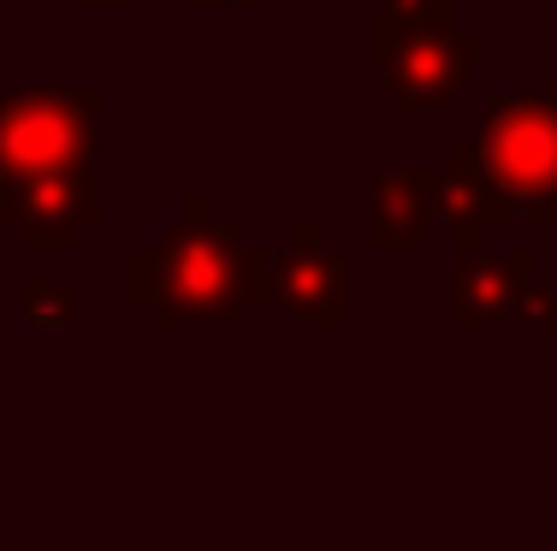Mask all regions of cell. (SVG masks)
<instances>
[{"label":"cell","instance_id":"obj_9","mask_svg":"<svg viewBox=\"0 0 557 551\" xmlns=\"http://www.w3.org/2000/svg\"><path fill=\"white\" fill-rule=\"evenodd\" d=\"M528 273H534V249H516L510 261L462 255V267H457V314L462 321H493V314L522 309Z\"/></svg>","mask_w":557,"mask_h":551},{"label":"cell","instance_id":"obj_11","mask_svg":"<svg viewBox=\"0 0 557 551\" xmlns=\"http://www.w3.org/2000/svg\"><path fill=\"white\" fill-rule=\"evenodd\" d=\"M184 7H196V12H214V7H237V12H256V7H268V0H184Z\"/></svg>","mask_w":557,"mask_h":551},{"label":"cell","instance_id":"obj_10","mask_svg":"<svg viewBox=\"0 0 557 551\" xmlns=\"http://www.w3.org/2000/svg\"><path fill=\"white\" fill-rule=\"evenodd\" d=\"M24 314H30V321H48V326H65L72 321V291L54 279H30L24 285Z\"/></svg>","mask_w":557,"mask_h":551},{"label":"cell","instance_id":"obj_6","mask_svg":"<svg viewBox=\"0 0 557 551\" xmlns=\"http://www.w3.org/2000/svg\"><path fill=\"white\" fill-rule=\"evenodd\" d=\"M314 238H321L314 226H297V249L273 261V291L302 321H344V261L326 255Z\"/></svg>","mask_w":557,"mask_h":551},{"label":"cell","instance_id":"obj_7","mask_svg":"<svg viewBox=\"0 0 557 551\" xmlns=\"http://www.w3.org/2000/svg\"><path fill=\"white\" fill-rule=\"evenodd\" d=\"M433 184L428 173H380L374 178V243L380 249H421L433 231Z\"/></svg>","mask_w":557,"mask_h":551},{"label":"cell","instance_id":"obj_5","mask_svg":"<svg viewBox=\"0 0 557 551\" xmlns=\"http://www.w3.org/2000/svg\"><path fill=\"white\" fill-rule=\"evenodd\" d=\"M0 220L24 231L30 249H72L77 231L101 220V190L96 173H65V178H36L0 196Z\"/></svg>","mask_w":557,"mask_h":551},{"label":"cell","instance_id":"obj_1","mask_svg":"<svg viewBox=\"0 0 557 551\" xmlns=\"http://www.w3.org/2000/svg\"><path fill=\"white\" fill-rule=\"evenodd\" d=\"M368 48L404 108H450L486 54L481 36L457 24V0H374Z\"/></svg>","mask_w":557,"mask_h":551},{"label":"cell","instance_id":"obj_4","mask_svg":"<svg viewBox=\"0 0 557 551\" xmlns=\"http://www.w3.org/2000/svg\"><path fill=\"white\" fill-rule=\"evenodd\" d=\"M65 173H101V89H7L0 196Z\"/></svg>","mask_w":557,"mask_h":551},{"label":"cell","instance_id":"obj_12","mask_svg":"<svg viewBox=\"0 0 557 551\" xmlns=\"http://www.w3.org/2000/svg\"><path fill=\"white\" fill-rule=\"evenodd\" d=\"M77 7H96V12H119V7H131V0H77Z\"/></svg>","mask_w":557,"mask_h":551},{"label":"cell","instance_id":"obj_8","mask_svg":"<svg viewBox=\"0 0 557 551\" xmlns=\"http://www.w3.org/2000/svg\"><path fill=\"white\" fill-rule=\"evenodd\" d=\"M428 184H433V208H440V220L450 226V238H457L462 249H474L493 220L510 214V202L493 190V178H481L474 166L450 161L445 173H428Z\"/></svg>","mask_w":557,"mask_h":551},{"label":"cell","instance_id":"obj_3","mask_svg":"<svg viewBox=\"0 0 557 551\" xmlns=\"http://www.w3.org/2000/svg\"><path fill=\"white\" fill-rule=\"evenodd\" d=\"M457 166L493 178L510 214L557 220V101L546 89H510L486 101V125L474 142H457Z\"/></svg>","mask_w":557,"mask_h":551},{"label":"cell","instance_id":"obj_2","mask_svg":"<svg viewBox=\"0 0 557 551\" xmlns=\"http://www.w3.org/2000/svg\"><path fill=\"white\" fill-rule=\"evenodd\" d=\"M256 291L249 255L237 249V231L214 226L208 202H190L178 231L166 243L131 255V297L154 303L166 321H220Z\"/></svg>","mask_w":557,"mask_h":551}]
</instances>
